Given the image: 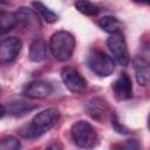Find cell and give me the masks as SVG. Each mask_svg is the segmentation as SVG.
<instances>
[{
  "instance_id": "cell-1",
  "label": "cell",
  "mask_w": 150,
  "mask_h": 150,
  "mask_svg": "<svg viewBox=\"0 0 150 150\" xmlns=\"http://www.w3.org/2000/svg\"><path fill=\"white\" fill-rule=\"evenodd\" d=\"M60 120V111L57 108H47L41 112L36 114L33 120L23 125L19 134L23 138L35 139L48 132Z\"/></svg>"
},
{
  "instance_id": "cell-2",
  "label": "cell",
  "mask_w": 150,
  "mask_h": 150,
  "mask_svg": "<svg viewBox=\"0 0 150 150\" xmlns=\"http://www.w3.org/2000/svg\"><path fill=\"white\" fill-rule=\"evenodd\" d=\"M76 41L71 33L67 30H59L50 36L49 48L53 56L59 61H68L75 50Z\"/></svg>"
},
{
  "instance_id": "cell-3",
  "label": "cell",
  "mask_w": 150,
  "mask_h": 150,
  "mask_svg": "<svg viewBox=\"0 0 150 150\" xmlns=\"http://www.w3.org/2000/svg\"><path fill=\"white\" fill-rule=\"evenodd\" d=\"M70 137L73 143L84 150L94 149L98 143V136L95 128L87 121H77L70 128Z\"/></svg>"
},
{
  "instance_id": "cell-4",
  "label": "cell",
  "mask_w": 150,
  "mask_h": 150,
  "mask_svg": "<svg viewBox=\"0 0 150 150\" xmlns=\"http://www.w3.org/2000/svg\"><path fill=\"white\" fill-rule=\"evenodd\" d=\"M87 64L89 69L100 77H107L115 70V61L105 52L98 48H91L88 52Z\"/></svg>"
},
{
  "instance_id": "cell-5",
  "label": "cell",
  "mask_w": 150,
  "mask_h": 150,
  "mask_svg": "<svg viewBox=\"0 0 150 150\" xmlns=\"http://www.w3.org/2000/svg\"><path fill=\"white\" fill-rule=\"evenodd\" d=\"M107 47L111 54V59L118 64L127 67L130 63V55L125 39L122 33L111 34L107 40Z\"/></svg>"
},
{
  "instance_id": "cell-6",
  "label": "cell",
  "mask_w": 150,
  "mask_h": 150,
  "mask_svg": "<svg viewBox=\"0 0 150 150\" xmlns=\"http://www.w3.org/2000/svg\"><path fill=\"white\" fill-rule=\"evenodd\" d=\"M61 79L63 84L71 93L81 94L87 89V80L73 67H64L61 70Z\"/></svg>"
},
{
  "instance_id": "cell-7",
  "label": "cell",
  "mask_w": 150,
  "mask_h": 150,
  "mask_svg": "<svg viewBox=\"0 0 150 150\" xmlns=\"http://www.w3.org/2000/svg\"><path fill=\"white\" fill-rule=\"evenodd\" d=\"M22 48V41L19 38L9 36L0 42V64H7L13 62L20 54Z\"/></svg>"
},
{
  "instance_id": "cell-8",
  "label": "cell",
  "mask_w": 150,
  "mask_h": 150,
  "mask_svg": "<svg viewBox=\"0 0 150 150\" xmlns=\"http://www.w3.org/2000/svg\"><path fill=\"white\" fill-rule=\"evenodd\" d=\"M115 97L120 101L129 100L132 96V81L128 74L122 73L111 84Z\"/></svg>"
},
{
  "instance_id": "cell-9",
  "label": "cell",
  "mask_w": 150,
  "mask_h": 150,
  "mask_svg": "<svg viewBox=\"0 0 150 150\" xmlns=\"http://www.w3.org/2000/svg\"><path fill=\"white\" fill-rule=\"evenodd\" d=\"M53 93V87L49 82L47 81H33L30 83H28L23 90L22 94L26 97L29 98H46L48 97L50 94Z\"/></svg>"
},
{
  "instance_id": "cell-10",
  "label": "cell",
  "mask_w": 150,
  "mask_h": 150,
  "mask_svg": "<svg viewBox=\"0 0 150 150\" xmlns=\"http://www.w3.org/2000/svg\"><path fill=\"white\" fill-rule=\"evenodd\" d=\"M86 109L90 117L97 121H102L107 117L109 112V104L104 98L97 96L88 101V103L86 104Z\"/></svg>"
},
{
  "instance_id": "cell-11",
  "label": "cell",
  "mask_w": 150,
  "mask_h": 150,
  "mask_svg": "<svg viewBox=\"0 0 150 150\" xmlns=\"http://www.w3.org/2000/svg\"><path fill=\"white\" fill-rule=\"evenodd\" d=\"M132 66L135 70L136 81L142 87H148L149 84V76H150V69H149V62L143 56H135L132 60Z\"/></svg>"
},
{
  "instance_id": "cell-12",
  "label": "cell",
  "mask_w": 150,
  "mask_h": 150,
  "mask_svg": "<svg viewBox=\"0 0 150 150\" xmlns=\"http://www.w3.org/2000/svg\"><path fill=\"white\" fill-rule=\"evenodd\" d=\"M29 60L33 62H41L47 56V43L42 38H36L29 46Z\"/></svg>"
},
{
  "instance_id": "cell-13",
  "label": "cell",
  "mask_w": 150,
  "mask_h": 150,
  "mask_svg": "<svg viewBox=\"0 0 150 150\" xmlns=\"http://www.w3.org/2000/svg\"><path fill=\"white\" fill-rule=\"evenodd\" d=\"M16 25H18V19L15 16V13L0 11V36L13 30Z\"/></svg>"
},
{
  "instance_id": "cell-14",
  "label": "cell",
  "mask_w": 150,
  "mask_h": 150,
  "mask_svg": "<svg viewBox=\"0 0 150 150\" xmlns=\"http://www.w3.org/2000/svg\"><path fill=\"white\" fill-rule=\"evenodd\" d=\"M98 26L101 29H103L104 32L109 33L110 35L111 34H115V33H121V28H122V25L120 22V20L116 18V16H112V15H104L102 16L100 20H98Z\"/></svg>"
},
{
  "instance_id": "cell-15",
  "label": "cell",
  "mask_w": 150,
  "mask_h": 150,
  "mask_svg": "<svg viewBox=\"0 0 150 150\" xmlns=\"http://www.w3.org/2000/svg\"><path fill=\"white\" fill-rule=\"evenodd\" d=\"M35 108H36L35 104L22 102V101H14V102L8 104L6 111H8L12 116H22V115L34 110Z\"/></svg>"
},
{
  "instance_id": "cell-16",
  "label": "cell",
  "mask_w": 150,
  "mask_h": 150,
  "mask_svg": "<svg viewBox=\"0 0 150 150\" xmlns=\"http://www.w3.org/2000/svg\"><path fill=\"white\" fill-rule=\"evenodd\" d=\"M32 6L34 7L35 12H38L40 14V16L43 19V21H46L47 23H54L59 20L57 14L54 13L50 8H48L45 4L40 2V1H34V2H32Z\"/></svg>"
},
{
  "instance_id": "cell-17",
  "label": "cell",
  "mask_w": 150,
  "mask_h": 150,
  "mask_svg": "<svg viewBox=\"0 0 150 150\" xmlns=\"http://www.w3.org/2000/svg\"><path fill=\"white\" fill-rule=\"evenodd\" d=\"M74 6L80 13H82V14H84L87 16H96L100 13L98 6H96L94 2H90V1H87V0L75 1Z\"/></svg>"
},
{
  "instance_id": "cell-18",
  "label": "cell",
  "mask_w": 150,
  "mask_h": 150,
  "mask_svg": "<svg viewBox=\"0 0 150 150\" xmlns=\"http://www.w3.org/2000/svg\"><path fill=\"white\" fill-rule=\"evenodd\" d=\"M0 150H21V142L12 135L0 138Z\"/></svg>"
},
{
  "instance_id": "cell-19",
  "label": "cell",
  "mask_w": 150,
  "mask_h": 150,
  "mask_svg": "<svg viewBox=\"0 0 150 150\" xmlns=\"http://www.w3.org/2000/svg\"><path fill=\"white\" fill-rule=\"evenodd\" d=\"M110 150H141V144L136 138H130L121 144L111 145Z\"/></svg>"
},
{
  "instance_id": "cell-20",
  "label": "cell",
  "mask_w": 150,
  "mask_h": 150,
  "mask_svg": "<svg viewBox=\"0 0 150 150\" xmlns=\"http://www.w3.org/2000/svg\"><path fill=\"white\" fill-rule=\"evenodd\" d=\"M111 125H112V128L115 129V131L118 132V134H122V135H128V134H129V129L125 128V127L118 121V117H117V115H116L115 112L111 114Z\"/></svg>"
},
{
  "instance_id": "cell-21",
  "label": "cell",
  "mask_w": 150,
  "mask_h": 150,
  "mask_svg": "<svg viewBox=\"0 0 150 150\" xmlns=\"http://www.w3.org/2000/svg\"><path fill=\"white\" fill-rule=\"evenodd\" d=\"M45 150H63L62 144L59 141H53L52 143H49Z\"/></svg>"
},
{
  "instance_id": "cell-22",
  "label": "cell",
  "mask_w": 150,
  "mask_h": 150,
  "mask_svg": "<svg viewBox=\"0 0 150 150\" xmlns=\"http://www.w3.org/2000/svg\"><path fill=\"white\" fill-rule=\"evenodd\" d=\"M6 112H7V111H6L5 105H2V104L0 103V120H1V118H2L5 115H6Z\"/></svg>"
},
{
  "instance_id": "cell-23",
  "label": "cell",
  "mask_w": 150,
  "mask_h": 150,
  "mask_svg": "<svg viewBox=\"0 0 150 150\" xmlns=\"http://www.w3.org/2000/svg\"><path fill=\"white\" fill-rule=\"evenodd\" d=\"M0 91H1V88H0Z\"/></svg>"
}]
</instances>
